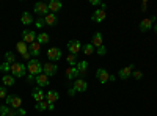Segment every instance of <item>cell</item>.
<instances>
[{
  "mask_svg": "<svg viewBox=\"0 0 157 116\" xmlns=\"http://www.w3.org/2000/svg\"><path fill=\"white\" fill-rule=\"evenodd\" d=\"M47 6H49V11L55 14L57 11H60V9H61V6H63V5H61L60 0H50V2L47 3Z\"/></svg>",
  "mask_w": 157,
  "mask_h": 116,
  "instance_id": "obj_19",
  "label": "cell"
},
{
  "mask_svg": "<svg viewBox=\"0 0 157 116\" xmlns=\"http://www.w3.org/2000/svg\"><path fill=\"white\" fill-rule=\"evenodd\" d=\"M57 71H58V68H57V64L55 63H44L43 64V72L47 75V77H50V75H55L57 74Z\"/></svg>",
  "mask_w": 157,
  "mask_h": 116,
  "instance_id": "obj_7",
  "label": "cell"
},
{
  "mask_svg": "<svg viewBox=\"0 0 157 116\" xmlns=\"http://www.w3.org/2000/svg\"><path fill=\"white\" fill-rule=\"evenodd\" d=\"M35 108H36L38 111H44V110H49V102H47V100L38 102V104L35 105Z\"/></svg>",
  "mask_w": 157,
  "mask_h": 116,
  "instance_id": "obj_28",
  "label": "cell"
},
{
  "mask_svg": "<svg viewBox=\"0 0 157 116\" xmlns=\"http://www.w3.org/2000/svg\"><path fill=\"white\" fill-rule=\"evenodd\" d=\"M16 50L21 55H24L25 52H29V44L24 43V41H19V43H16Z\"/></svg>",
  "mask_w": 157,
  "mask_h": 116,
  "instance_id": "obj_24",
  "label": "cell"
},
{
  "mask_svg": "<svg viewBox=\"0 0 157 116\" xmlns=\"http://www.w3.org/2000/svg\"><path fill=\"white\" fill-rule=\"evenodd\" d=\"M47 58L54 63V61H58L61 58V50L58 47H50L47 49Z\"/></svg>",
  "mask_w": 157,
  "mask_h": 116,
  "instance_id": "obj_6",
  "label": "cell"
},
{
  "mask_svg": "<svg viewBox=\"0 0 157 116\" xmlns=\"http://www.w3.org/2000/svg\"><path fill=\"white\" fill-rule=\"evenodd\" d=\"M82 50H83L85 55H91V54L94 52V47H93V44H91V43H88V44H85V46L82 47Z\"/></svg>",
  "mask_w": 157,
  "mask_h": 116,
  "instance_id": "obj_29",
  "label": "cell"
},
{
  "mask_svg": "<svg viewBox=\"0 0 157 116\" xmlns=\"http://www.w3.org/2000/svg\"><path fill=\"white\" fill-rule=\"evenodd\" d=\"M25 74H27V66H25L24 63H14L11 64V75L13 77H24Z\"/></svg>",
  "mask_w": 157,
  "mask_h": 116,
  "instance_id": "obj_2",
  "label": "cell"
},
{
  "mask_svg": "<svg viewBox=\"0 0 157 116\" xmlns=\"http://www.w3.org/2000/svg\"><path fill=\"white\" fill-rule=\"evenodd\" d=\"M25 113H27V111H25V110H24L22 107H21L19 110H17V116H25Z\"/></svg>",
  "mask_w": 157,
  "mask_h": 116,
  "instance_id": "obj_37",
  "label": "cell"
},
{
  "mask_svg": "<svg viewBox=\"0 0 157 116\" xmlns=\"http://www.w3.org/2000/svg\"><path fill=\"white\" fill-rule=\"evenodd\" d=\"M27 69H29V72L32 74V75H39L43 72V64H41V61L39 60H36V58H32L30 61H29V66H27Z\"/></svg>",
  "mask_w": 157,
  "mask_h": 116,
  "instance_id": "obj_1",
  "label": "cell"
},
{
  "mask_svg": "<svg viewBox=\"0 0 157 116\" xmlns=\"http://www.w3.org/2000/svg\"><path fill=\"white\" fill-rule=\"evenodd\" d=\"M96 77H98V80L104 85V83H107V82H109V79H110V74H109V71H107V69L99 68V69L96 71Z\"/></svg>",
  "mask_w": 157,
  "mask_h": 116,
  "instance_id": "obj_11",
  "label": "cell"
},
{
  "mask_svg": "<svg viewBox=\"0 0 157 116\" xmlns=\"http://www.w3.org/2000/svg\"><path fill=\"white\" fill-rule=\"evenodd\" d=\"M154 24H155V16L152 17H146V19H143L141 22H140V30L145 33V32H148V30H151L152 27H154Z\"/></svg>",
  "mask_w": 157,
  "mask_h": 116,
  "instance_id": "obj_5",
  "label": "cell"
},
{
  "mask_svg": "<svg viewBox=\"0 0 157 116\" xmlns=\"http://www.w3.org/2000/svg\"><path fill=\"white\" fill-rule=\"evenodd\" d=\"M105 11L104 9H96L94 13H93V16H91V19H93L94 22H104V19H105Z\"/></svg>",
  "mask_w": 157,
  "mask_h": 116,
  "instance_id": "obj_21",
  "label": "cell"
},
{
  "mask_svg": "<svg viewBox=\"0 0 157 116\" xmlns=\"http://www.w3.org/2000/svg\"><path fill=\"white\" fill-rule=\"evenodd\" d=\"M33 9H35V13H36L39 17H44L46 14H49V13H50L47 3H44V2H38V3H35Z\"/></svg>",
  "mask_w": 157,
  "mask_h": 116,
  "instance_id": "obj_4",
  "label": "cell"
},
{
  "mask_svg": "<svg viewBox=\"0 0 157 116\" xmlns=\"http://www.w3.org/2000/svg\"><path fill=\"white\" fill-rule=\"evenodd\" d=\"M132 72H134V64H129V66L123 68L120 72H118V77H120L121 80H126L129 77H132Z\"/></svg>",
  "mask_w": 157,
  "mask_h": 116,
  "instance_id": "obj_12",
  "label": "cell"
},
{
  "mask_svg": "<svg viewBox=\"0 0 157 116\" xmlns=\"http://www.w3.org/2000/svg\"><path fill=\"white\" fill-rule=\"evenodd\" d=\"M0 71H2V72H11V64L10 63H2V64H0Z\"/></svg>",
  "mask_w": 157,
  "mask_h": 116,
  "instance_id": "obj_32",
  "label": "cell"
},
{
  "mask_svg": "<svg viewBox=\"0 0 157 116\" xmlns=\"http://www.w3.org/2000/svg\"><path fill=\"white\" fill-rule=\"evenodd\" d=\"M74 91L75 93H85L86 91V88H88V83H86V80L85 79H77L75 82H74Z\"/></svg>",
  "mask_w": 157,
  "mask_h": 116,
  "instance_id": "obj_9",
  "label": "cell"
},
{
  "mask_svg": "<svg viewBox=\"0 0 157 116\" xmlns=\"http://www.w3.org/2000/svg\"><path fill=\"white\" fill-rule=\"evenodd\" d=\"M35 27H36V28H43V27H46V22H44V19H43V17H39V19L35 22Z\"/></svg>",
  "mask_w": 157,
  "mask_h": 116,
  "instance_id": "obj_33",
  "label": "cell"
},
{
  "mask_svg": "<svg viewBox=\"0 0 157 116\" xmlns=\"http://www.w3.org/2000/svg\"><path fill=\"white\" fill-rule=\"evenodd\" d=\"M6 96H8V93H6V88L0 86V99H6Z\"/></svg>",
  "mask_w": 157,
  "mask_h": 116,
  "instance_id": "obj_35",
  "label": "cell"
},
{
  "mask_svg": "<svg viewBox=\"0 0 157 116\" xmlns=\"http://www.w3.org/2000/svg\"><path fill=\"white\" fill-rule=\"evenodd\" d=\"M36 36L38 35L35 32H32V30H24L22 32V41L27 43V44H32V43L36 41Z\"/></svg>",
  "mask_w": 157,
  "mask_h": 116,
  "instance_id": "obj_10",
  "label": "cell"
},
{
  "mask_svg": "<svg viewBox=\"0 0 157 116\" xmlns=\"http://www.w3.org/2000/svg\"><path fill=\"white\" fill-rule=\"evenodd\" d=\"M5 58H6V63H10V64H14L16 63V55L13 54V52H6L5 54Z\"/></svg>",
  "mask_w": 157,
  "mask_h": 116,
  "instance_id": "obj_31",
  "label": "cell"
},
{
  "mask_svg": "<svg viewBox=\"0 0 157 116\" xmlns=\"http://www.w3.org/2000/svg\"><path fill=\"white\" fill-rule=\"evenodd\" d=\"M0 116H3V114H0Z\"/></svg>",
  "mask_w": 157,
  "mask_h": 116,
  "instance_id": "obj_43",
  "label": "cell"
},
{
  "mask_svg": "<svg viewBox=\"0 0 157 116\" xmlns=\"http://www.w3.org/2000/svg\"><path fill=\"white\" fill-rule=\"evenodd\" d=\"M132 77H134V79H137V80H141L143 72H141V71H134V72H132Z\"/></svg>",
  "mask_w": 157,
  "mask_h": 116,
  "instance_id": "obj_34",
  "label": "cell"
},
{
  "mask_svg": "<svg viewBox=\"0 0 157 116\" xmlns=\"http://www.w3.org/2000/svg\"><path fill=\"white\" fill-rule=\"evenodd\" d=\"M154 32L157 33V24H154Z\"/></svg>",
  "mask_w": 157,
  "mask_h": 116,
  "instance_id": "obj_42",
  "label": "cell"
},
{
  "mask_svg": "<svg viewBox=\"0 0 157 116\" xmlns=\"http://www.w3.org/2000/svg\"><path fill=\"white\" fill-rule=\"evenodd\" d=\"M116 80V75H110V79H109V82H115Z\"/></svg>",
  "mask_w": 157,
  "mask_h": 116,
  "instance_id": "obj_40",
  "label": "cell"
},
{
  "mask_svg": "<svg viewBox=\"0 0 157 116\" xmlns=\"http://www.w3.org/2000/svg\"><path fill=\"white\" fill-rule=\"evenodd\" d=\"M98 54H99V55H105V54H107V49H105V46L99 47V49H98Z\"/></svg>",
  "mask_w": 157,
  "mask_h": 116,
  "instance_id": "obj_36",
  "label": "cell"
},
{
  "mask_svg": "<svg viewBox=\"0 0 157 116\" xmlns=\"http://www.w3.org/2000/svg\"><path fill=\"white\" fill-rule=\"evenodd\" d=\"M49 39H50V38H49L47 33H39V35L36 36V41H38L39 44H47Z\"/></svg>",
  "mask_w": 157,
  "mask_h": 116,
  "instance_id": "obj_27",
  "label": "cell"
},
{
  "mask_svg": "<svg viewBox=\"0 0 157 116\" xmlns=\"http://www.w3.org/2000/svg\"><path fill=\"white\" fill-rule=\"evenodd\" d=\"M74 94H75V91H74V88H71V89H69V96H74Z\"/></svg>",
  "mask_w": 157,
  "mask_h": 116,
  "instance_id": "obj_41",
  "label": "cell"
},
{
  "mask_svg": "<svg viewBox=\"0 0 157 116\" xmlns=\"http://www.w3.org/2000/svg\"><path fill=\"white\" fill-rule=\"evenodd\" d=\"M2 80H3V85H5V86H13V85H14V77H13L11 74H10V75H8V74L3 75Z\"/></svg>",
  "mask_w": 157,
  "mask_h": 116,
  "instance_id": "obj_26",
  "label": "cell"
},
{
  "mask_svg": "<svg viewBox=\"0 0 157 116\" xmlns=\"http://www.w3.org/2000/svg\"><path fill=\"white\" fill-rule=\"evenodd\" d=\"M35 82H36V85H38L39 88H46V86H49V77H47L44 72H41L39 75L35 77Z\"/></svg>",
  "mask_w": 157,
  "mask_h": 116,
  "instance_id": "obj_13",
  "label": "cell"
},
{
  "mask_svg": "<svg viewBox=\"0 0 157 116\" xmlns=\"http://www.w3.org/2000/svg\"><path fill=\"white\" fill-rule=\"evenodd\" d=\"M43 19H44L46 25H49V27H55V25L58 24V17L54 14V13H49V14H46Z\"/></svg>",
  "mask_w": 157,
  "mask_h": 116,
  "instance_id": "obj_16",
  "label": "cell"
},
{
  "mask_svg": "<svg viewBox=\"0 0 157 116\" xmlns=\"http://www.w3.org/2000/svg\"><path fill=\"white\" fill-rule=\"evenodd\" d=\"M68 50L71 52V55H77V54L82 50V44H80V41H78V39H72V41H69V43H68Z\"/></svg>",
  "mask_w": 157,
  "mask_h": 116,
  "instance_id": "obj_8",
  "label": "cell"
},
{
  "mask_svg": "<svg viewBox=\"0 0 157 116\" xmlns=\"http://www.w3.org/2000/svg\"><path fill=\"white\" fill-rule=\"evenodd\" d=\"M90 3H91V5H101L99 0H90Z\"/></svg>",
  "mask_w": 157,
  "mask_h": 116,
  "instance_id": "obj_39",
  "label": "cell"
},
{
  "mask_svg": "<svg viewBox=\"0 0 157 116\" xmlns=\"http://www.w3.org/2000/svg\"><path fill=\"white\" fill-rule=\"evenodd\" d=\"M58 99H60V94L57 91H54V89H50V91L46 93V100L49 102V104H55Z\"/></svg>",
  "mask_w": 157,
  "mask_h": 116,
  "instance_id": "obj_18",
  "label": "cell"
},
{
  "mask_svg": "<svg viewBox=\"0 0 157 116\" xmlns=\"http://www.w3.org/2000/svg\"><path fill=\"white\" fill-rule=\"evenodd\" d=\"M77 77H78L77 68H75V66H69V68L66 69V79H68V80H72V79H77Z\"/></svg>",
  "mask_w": 157,
  "mask_h": 116,
  "instance_id": "obj_23",
  "label": "cell"
},
{
  "mask_svg": "<svg viewBox=\"0 0 157 116\" xmlns=\"http://www.w3.org/2000/svg\"><path fill=\"white\" fill-rule=\"evenodd\" d=\"M91 44H93V47H102L104 46V38H102V33H94V36H93V39H91Z\"/></svg>",
  "mask_w": 157,
  "mask_h": 116,
  "instance_id": "obj_20",
  "label": "cell"
},
{
  "mask_svg": "<svg viewBox=\"0 0 157 116\" xmlns=\"http://www.w3.org/2000/svg\"><path fill=\"white\" fill-rule=\"evenodd\" d=\"M22 57H24V58H25V60H29V61H30V60H32V58H30V57H32V55H30V54H29V52H25V54H24V55H22Z\"/></svg>",
  "mask_w": 157,
  "mask_h": 116,
  "instance_id": "obj_38",
  "label": "cell"
},
{
  "mask_svg": "<svg viewBox=\"0 0 157 116\" xmlns=\"http://www.w3.org/2000/svg\"><path fill=\"white\" fill-rule=\"evenodd\" d=\"M66 61L69 63V66H77V63H78V60H77V55H68L66 57Z\"/></svg>",
  "mask_w": 157,
  "mask_h": 116,
  "instance_id": "obj_30",
  "label": "cell"
},
{
  "mask_svg": "<svg viewBox=\"0 0 157 116\" xmlns=\"http://www.w3.org/2000/svg\"><path fill=\"white\" fill-rule=\"evenodd\" d=\"M0 114H3V116H17V110L10 108L8 105H0Z\"/></svg>",
  "mask_w": 157,
  "mask_h": 116,
  "instance_id": "obj_17",
  "label": "cell"
},
{
  "mask_svg": "<svg viewBox=\"0 0 157 116\" xmlns=\"http://www.w3.org/2000/svg\"><path fill=\"white\" fill-rule=\"evenodd\" d=\"M5 102H6V105H11V108H14V110H19V108L22 107V99H21L19 96H11V94H8L6 99H5Z\"/></svg>",
  "mask_w": 157,
  "mask_h": 116,
  "instance_id": "obj_3",
  "label": "cell"
},
{
  "mask_svg": "<svg viewBox=\"0 0 157 116\" xmlns=\"http://www.w3.org/2000/svg\"><path fill=\"white\" fill-rule=\"evenodd\" d=\"M33 99L36 100V104H38V102H43V100H46V94H44V91H43V89L41 88H36L35 89V91H33Z\"/></svg>",
  "mask_w": 157,
  "mask_h": 116,
  "instance_id": "obj_22",
  "label": "cell"
},
{
  "mask_svg": "<svg viewBox=\"0 0 157 116\" xmlns=\"http://www.w3.org/2000/svg\"><path fill=\"white\" fill-rule=\"evenodd\" d=\"M75 68H77V71H78L80 79H83V77L88 74V61H78Z\"/></svg>",
  "mask_w": 157,
  "mask_h": 116,
  "instance_id": "obj_15",
  "label": "cell"
},
{
  "mask_svg": "<svg viewBox=\"0 0 157 116\" xmlns=\"http://www.w3.org/2000/svg\"><path fill=\"white\" fill-rule=\"evenodd\" d=\"M21 21H22V24H24V25H30V24L33 22V17H32L30 13L25 11V13H22V17H21Z\"/></svg>",
  "mask_w": 157,
  "mask_h": 116,
  "instance_id": "obj_25",
  "label": "cell"
},
{
  "mask_svg": "<svg viewBox=\"0 0 157 116\" xmlns=\"http://www.w3.org/2000/svg\"><path fill=\"white\" fill-rule=\"evenodd\" d=\"M29 54H30L32 57H38L39 54H41V44H39L38 41L29 44Z\"/></svg>",
  "mask_w": 157,
  "mask_h": 116,
  "instance_id": "obj_14",
  "label": "cell"
}]
</instances>
